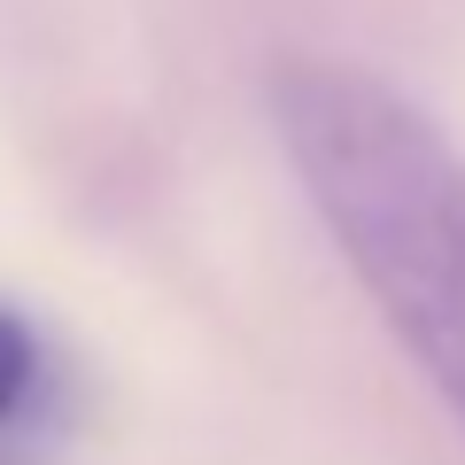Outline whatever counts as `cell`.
<instances>
[{"instance_id":"6da1fadb","label":"cell","mask_w":465,"mask_h":465,"mask_svg":"<svg viewBox=\"0 0 465 465\" xmlns=\"http://www.w3.org/2000/svg\"><path fill=\"white\" fill-rule=\"evenodd\" d=\"M272 133L318 225L365 280L411 365L465 427V155L403 85L333 54H287L264 78Z\"/></svg>"},{"instance_id":"7a4b0ae2","label":"cell","mask_w":465,"mask_h":465,"mask_svg":"<svg viewBox=\"0 0 465 465\" xmlns=\"http://www.w3.org/2000/svg\"><path fill=\"white\" fill-rule=\"evenodd\" d=\"M32 388H39V341L16 311H0V427L32 403Z\"/></svg>"}]
</instances>
